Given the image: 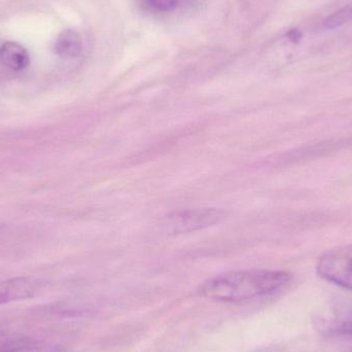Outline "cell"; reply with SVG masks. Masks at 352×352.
Instances as JSON below:
<instances>
[{"instance_id": "ba28073f", "label": "cell", "mask_w": 352, "mask_h": 352, "mask_svg": "<svg viewBox=\"0 0 352 352\" xmlns=\"http://www.w3.org/2000/svg\"><path fill=\"white\" fill-rule=\"evenodd\" d=\"M351 21H352V4L344 6V8L337 10L336 12L328 16L324 22V27L331 30V29L342 26V25L346 24Z\"/></svg>"}, {"instance_id": "7a4b0ae2", "label": "cell", "mask_w": 352, "mask_h": 352, "mask_svg": "<svg viewBox=\"0 0 352 352\" xmlns=\"http://www.w3.org/2000/svg\"><path fill=\"white\" fill-rule=\"evenodd\" d=\"M312 324L320 336L337 340H352V302L337 299L318 308Z\"/></svg>"}, {"instance_id": "9c48e42d", "label": "cell", "mask_w": 352, "mask_h": 352, "mask_svg": "<svg viewBox=\"0 0 352 352\" xmlns=\"http://www.w3.org/2000/svg\"><path fill=\"white\" fill-rule=\"evenodd\" d=\"M182 0H142L148 10L155 12H171L179 6Z\"/></svg>"}, {"instance_id": "4fadbf2b", "label": "cell", "mask_w": 352, "mask_h": 352, "mask_svg": "<svg viewBox=\"0 0 352 352\" xmlns=\"http://www.w3.org/2000/svg\"><path fill=\"white\" fill-rule=\"evenodd\" d=\"M351 342H352V340H351Z\"/></svg>"}, {"instance_id": "7c38bea8", "label": "cell", "mask_w": 352, "mask_h": 352, "mask_svg": "<svg viewBox=\"0 0 352 352\" xmlns=\"http://www.w3.org/2000/svg\"><path fill=\"white\" fill-rule=\"evenodd\" d=\"M256 352H273V351H271L270 349H261V351H258Z\"/></svg>"}, {"instance_id": "5b68a950", "label": "cell", "mask_w": 352, "mask_h": 352, "mask_svg": "<svg viewBox=\"0 0 352 352\" xmlns=\"http://www.w3.org/2000/svg\"><path fill=\"white\" fill-rule=\"evenodd\" d=\"M37 285L34 279L19 277L4 281L0 285V304L10 303L33 297L36 293Z\"/></svg>"}, {"instance_id": "8992f818", "label": "cell", "mask_w": 352, "mask_h": 352, "mask_svg": "<svg viewBox=\"0 0 352 352\" xmlns=\"http://www.w3.org/2000/svg\"><path fill=\"white\" fill-rule=\"evenodd\" d=\"M0 60L2 64L14 72H21L28 67L30 56L20 43L8 41L0 47Z\"/></svg>"}, {"instance_id": "3957f363", "label": "cell", "mask_w": 352, "mask_h": 352, "mask_svg": "<svg viewBox=\"0 0 352 352\" xmlns=\"http://www.w3.org/2000/svg\"><path fill=\"white\" fill-rule=\"evenodd\" d=\"M316 272L324 280L352 292V245L322 252L316 262Z\"/></svg>"}, {"instance_id": "52a82bcc", "label": "cell", "mask_w": 352, "mask_h": 352, "mask_svg": "<svg viewBox=\"0 0 352 352\" xmlns=\"http://www.w3.org/2000/svg\"><path fill=\"white\" fill-rule=\"evenodd\" d=\"M54 51L60 57H78L82 52V37L72 29L62 31L56 39Z\"/></svg>"}, {"instance_id": "8fae6325", "label": "cell", "mask_w": 352, "mask_h": 352, "mask_svg": "<svg viewBox=\"0 0 352 352\" xmlns=\"http://www.w3.org/2000/svg\"><path fill=\"white\" fill-rule=\"evenodd\" d=\"M25 343H28L25 339L16 338V337L10 336L6 333L0 332V351L12 349V347L19 346Z\"/></svg>"}, {"instance_id": "277c9868", "label": "cell", "mask_w": 352, "mask_h": 352, "mask_svg": "<svg viewBox=\"0 0 352 352\" xmlns=\"http://www.w3.org/2000/svg\"><path fill=\"white\" fill-rule=\"evenodd\" d=\"M225 217L226 212L221 209H188L168 215L165 226L173 234H186L210 227Z\"/></svg>"}, {"instance_id": "30bf717a", "label": "cell", "mask_w": 352, "mask_h": 352, "mask_svg": "<svg viewBox=\"0 0 352 352\" xmlns=\"http://www.w3.org/2000/svg\"><path fill=\"white\" fill-rule=\"evenodd\" d=\"M0 352H61V351H60L59 347H39L31 345L28 342Z\"/></svg>"}, {"instance_id": "6da1fadb", "label": "cell", "mask_w": 352, "mask_h": 352, "mask_svg": "<svg viewBox=\"0 0 352 352\" xmlns=\"http://www.w3.org/2000/svg\"><path fill=\"white\" fill-rule=\"evenodd\" d=\"M287 271L252 269L230 271L205 281L199 287L202 297L223 303H245L276 294L291 283Z\"/></svg>"}]
</instances>
